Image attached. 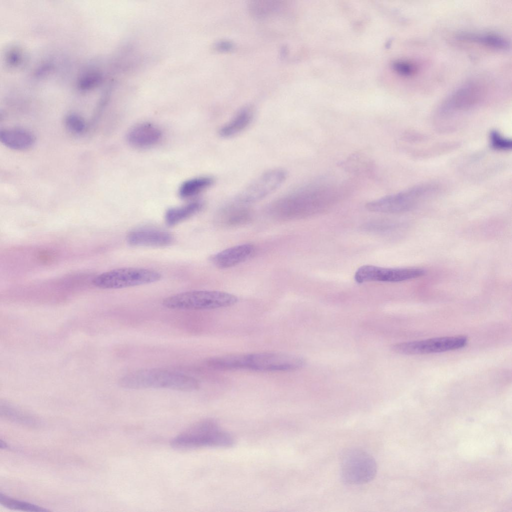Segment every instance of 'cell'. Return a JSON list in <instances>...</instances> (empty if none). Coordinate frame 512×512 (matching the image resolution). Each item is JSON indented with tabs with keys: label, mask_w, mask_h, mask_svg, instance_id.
Masks as SVG:
<instances>
[{
	"label": "cell",
	"mask_w": 512,
	"mask_h": 512,
	"mask_svg": "<svg viewBox=\"0 0 512 512\" xmlns=\"http://www.w3.org/2000/svg\"><path fill=\"white\" fill-rule=\"evenodd\" d=\"M339 184H310L284 196L274 202L270 213L283 220L300 219L325 212L336 204L344 194Z\"/></svg>",
	"instance_id": "cell-1"
},
{
	"label": "cell",
	"mask_w": 512,
	"mask_h": 512,
	"mask_svg": "<svg viewBox=\"0 0 512 512\" xmlns=\"http://www.w3.org/2000/svg\"><path fill=\"white\" fill-rule=\"evenodd\" d=\"M118 384L128 390L160 388L188 392L200 386L198 380L192 376L160 368L132 372L120 378Z\"/></svg>",
	"instance_id": "cell-2"
},
{
	"label": "cell",
	"mask_w": 512,
	"mask_h": 512,
	"mask_svg": "<svg viewBox=\"0 0 512 512\" xmlns=\"http://www.w3.org/2000/svg\"><path fill=\"white\" fill-rule=\"evenodd\" d=\"M234 443L232 435L210 419L194 424L170 442L173 448L181 450L205 447L228 448Z\"/></svg>",
	"instance_id": "cell-3"
},
{
	"label": "cell",
	"mask_w": 512,
	"mask_h": 512,
	"mask_svg": "<svg viewBox=\"0 0 512 512\" xmlns=\"http://www.w3.org/2000/svg\"><path fill=\"white\" fill-rule=\"evenodd\" d=\"M238 298L228 292L208 290H195L180 292L164 298L162 304L172 310H206L232 306Z\"/></svg>",
	"instance_id": "cell-4"
},
{
	"label": "cell",
	"mask_w": 512,
	"mask_h": 512,
	"mask_svg": "<svg viewBox=\"0 0 512 512\" xmlns=\"http://www.w3.org/2000/svg\"><path fill=\"white\" fill-rule=\"evenodd\" d=\"M438 190L437 186L433 184H421L369 202L366 204V208L368 210L374 212H404L433 196Z\"/></svg>",
	"instance_id": "cell-5"
},
{
	"label": "cell",
	"mask_w": 512,
	"mask_h": 512,
	"mask_svg": "<svg viewBox=\"0 0 512 512\" xmlns=\"http://www.w3.org/2000/svg\"><path fill=\"white\" fill-rule=\"evenodd\" d=\"M161 274L153 270L140 268H122L97 275L92 280L96 287L118 289L141 286L159 280Z\"/></svg>",
	"instance_id": "cell-6"
},
{
	"label": "cell",
	"mask_w": 512,
	"mask_h": 512,
	"mask_svg": "<svg viewBox=\"0 0 512 512\" xmlns=\"http://www.w3.org/2000/svg\"><path fill=\"white\" fill-rule=\"evenodd\" d=\"M377 465L374 458L358 448L346 450L340 460V473L342 481L348 484L368 483L376 475Z\"/></svg>",
	"instance_id": "cell-7"
},
{
	"label": "cell",
	"mask_w": 512,
	"mask_h": 512,
	"mask_svg": "<svg viewBox=\"0 0 512 512\" xmlns=\"http://www.w3.org/2000/svg\"><path fill=\"white\" fill-rule=\"evenodd\" d=\"M306 364L300 356L280 352L242 354V370L258 372H285L300 369Z\"/></svg>",
	"instance_id": "cell-8"
},
{
	"label": "cell",
	"mask_w": 512,
	"mask_h": 512,
	"mask_svg": "<svg viewBox=\"0 0 512 512\" xmlns=\"http://www.w3.org/2000/svg\"><path fill=\"white\" fill-rule=\"evenodd\" d=\"M467 343L468 338L464 336H446L398 343L392 346L391 349L402 354H423L460 349Z\"/></svg>",
	"instance_id": "cell-9"
},
{
	"label": "cell",
	"mask_w": 512,
	"mask_h": 512,
	"mask_svg": "<svg viewBox=\"0 0 512 512\" xmlns=\"http://www.w3.org/2000/svg\"><path fill=\"white\" fill-rule=\"evenodd\" d=\"M425 272L424 270L418 268H384L364 265L356 271L354 279L358 284L372 282H398L419 278Z\"/></svg>",
	"instance_id": "cell-10"
},
{
	"label": "cell",
	"mask_w": 512,
	"mask_h": 512,
	"mask_svg": "<svg viewBox=\"0 0 512 512\" xmlns=\"http://www.w3.org/2000/svg\"><path fill=\"white\" fill-rule=\"evenodd\" d=\"M286 172L281 168L266 171L246 186L238 194V200L242 204L258 202L276 191L284 182Z\"/></svg>",
	"instance_id": "cell-11"
},
{
	"label": "cell",
	"mask_w": 512,
	"mask_h": 512,
	"mask_svg": "<svg viewBox=\"0 0 512 512\" xmlns=\"http://www.w3.org/2000/svg\"><path fill=\"white\" fill-rule=\"evenodd\" d=\"M483 96L484 90L479 84L473 82L464 84L453 91L442 104L440 114L448 116L469 110L477 106Z\"/></svg>",
	"instance_id": "cell-12"
},
{
	"label": "cell",
	"mask_w": 512,
	"mask_h": 512,
	"mask_svg": "<svg viewBox=\"0 0 512 512\" xmlns=\"http://www.w3.org/2000/svg\"><path fill=\"white\" fill-rule=\"evenodd\" d=\"M128 243L134 246L161 247L173 242L172 236L159 228L142 227L133 230L127 236Z\"/></svg>",
	"instance_id": "cell-13"
},
{
	"label": "cell",
	"mask_w": 512,
	"mask_h": 512,
	"mask_svg": "<svg viewBox=\"0 0 512 512\" xmlns=\"http://www.w3.org/2000/svg\"><path fill=\"white\" fill-rule=\"evenodd\" d=\"M256 248L252 244H238L214 254L210 260L219 268H228L248 260L254 256Z\"/></svg>",
	"instance_id": "cell-14"
},
{
	"label": "cell",
	"mask_w": 512,
	"mask_h": 512,
	"mask_svg": "<svg viewBox=\"0 0 512 512\" xmlns=\"http://www.w3.org/2000/svg\"><path fill=\"white\" fill-rule=\"evenodd\" d=\"M161 138L160 130L148 122H142L135 125L129 130L126 135L128 142L132 146L140 148L154 145L160 141Z\"/></svg>",
	"instance_id": "cell-15"
},
{
	"label": "cell",
	"mask_w": 512,
	"mask_h": 512,
	"mask_svg": "<svg viewBox=\"0 0 512 512\" xmlns=\"http://www.w3.org/2000/svg\"><path fill=\"white\" fill-rule=\"evenodd\" d=\"M0 140L10 149L22 150L29 149L34 144L36 136L32 132L24 128H4L0 130Z\"/></svg>",
	"instance_id": "cell-16"
},
{
	"label": "cell",
	"mask_w": 512,
	"mask_h": 512,
	"mask_svg": "<svg viewBox=\"0 0 512 512\" xmlns=\"http://www.w3.org/2000/svg\"><path fill=\"white\" fill-rule=\"evenodd\" d=\"M254 118L252 108L245 107L220 130L219 134L223 138H231L240 133L250 124Z\"/></svg>",
	"instance_id": "cell-17"
},
{
	"label": "cell",
	"mask_w": 512,
	"mask_h": 512,
	"mask_svg": "<svg viewBox=\"0 0 512 512\" xmlns=\"http://www.w3.org/2000/svg\"><path fill=\"white\" fill-rule=\"evenodd\" d=\"M456 37L460 40L476 43L498 50H507L510 45L507 39L495 34L463 32L458 34Z\"/></svg>",
	"instance_id": "cell-18"
},
{
	"label": "cell",
	"mask_w": 512,
	"mask_h": 512,
	"mask_svg": "<svg viewBox=\"0 0 512 512\" xmlns=\"http://www.w3.org/2000/svg\"><path fill=\"white\" fill-rule=\"evenodd\" d=\"M250 218V213L246 208L230 206L221 212L218 220V224L222 226L232 227L244 224Z\"/></svg>",
	"instance_id": "cell-19"
},
{
	"label": "cell",
	"mask_w": 512,
	"mask_h": 512,
	"mask_svg": "<svg viewBox=\"0 0 512 512\" xmlns=\"http://www.w3.org/2000/svg\"><path fill=\"white\" fill-rule=\"evenodd\" d=\"M202 204L194 201L185 205L169 208L166 212L165 220L168 226H174L199 212Z\"/></svg>",
	"instance_id": "cell-20"
},
{
	"label": "cell",
	"mask_w": 512,
	"mask_h": 512,
	"mask_svg": "<svg viewBox=\"0 0 512 512\" xmlns=\"http://www.w3.org/2000/svg\"><path fill=\"white\" fill-rule=\"evenodd\" d=\"M213 182V179L209 176H200L188 180L180 186L178 194L183 198L192 197L210 187Z\"/></svg>",
	"instance_id": "cell-21"
},
{
	"label": "cell",
	"mask_w": 512,
	"mask_h": 512,
	"mask_svg": "<svg viewBox=\"0 0 512 512\" xmlns=\"http://www.w3.org/2000/svg\"><path fill=\"white\" fill-rule=\"evenodd\" d=\"M282 4L276 1H252L249 4L250 12L258 18H264L278 12Z\"/></svg>",
	"instance_id": "cell-22"
},
{
	"label": "cell",
	"mask_w": 512,
	"mask_h": 512,
	"mask_svg": "<svg viewBox=\"0 0 512 512\" xmlns=\"http://www.w3.org/2000/svg\"><path fill=\"white\" fill-rule=\"evenodd\" d=\"M0 503L7 508L30 512H44L48 510L37 505L26 502L16 500L0 494Z\"/></svg>",
	"instance_id": "cell-23"
},
{
	"label": "cell",
	"mask_w": 512,
	"mask_h": 512,
	"mask_svg": "<svg viewBox=\"0 0 512 512\" xmlns=\"http://www.w3.org/2000/svg\"><path fill=\"white\" fill-rule=\"evenodd\" d=\"M399 224L388 220H380L368 222L364 224L363 228L371 232L386 233L392 232L398 228Z\"/></svg>",
	"instance_id": "cell-24"
},
{
	"label": "cell",
	"mask_w": 512,
	"mask_h": 512,
	"mask_svg": "<svg viewBox=\"0 0 512 512\" xmlns=\"http://www.w3.org/2000/svg\"><path fill=\"white\" fill-rule=\"evenodd\" d=\"M64 124L67 129L75 134H83L86 128V124L84 120L76 114H68L65 118Z\"/></svg>",
	"instance_id": "cell-25"
},
{
	"label": "cell",
	"mask_w": 512,
	"mask_h": 512,
	"mask_svg": "<svg viewBox=\"0 0 512 512\" xmlns=\"http://www.w3.org/2000/svg\"><path fill=\"white\" fill-rule=\"evenodd\" d=\"M490 142L492 148L498 150H508L512 148V140L504 137L497 130H492L490 134Z\"/></svg>",
	"instance_id": "cell-26"
},
{
	"label": "cell",
	"mask_w": 512,
	"mask_h": 512,
	"mask_svg": "<svg viewBox=\"0 0 512 512\" xmlns=\"http://www.w3.org/2000/svg\"><path fill=\"white\" fill-rule=\"evenodd\" d=\"M394 68L398 73L404 76H412L417 70L416 66L414 64L404 61L396 62L394 64Z\"/></svg>",
	"instance_id": "cell-27"
},
{
	"label": "cell",
	"mask_w": 512,
	"mask_h": 512,
	"mask_svg": "<svg viewBox=\"0 0 512 512\" xmlns=\"http://www.w3.org/2000/svg\"><path fill=\"white\" fill-rule=\"evenodd\" d=\"M234 48V44L227 40H221L214 44V48L219 52H226L232 50Z\"/></svg>",
	"instance_id": "cell-28"
}]
</instances>
